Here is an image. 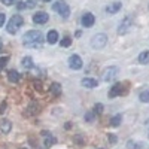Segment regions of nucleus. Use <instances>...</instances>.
<instances>
[{
    "label": "nucleus",
    "instance_id": "obj_7",
    "mask_svg": "<svg viewBox=\"0 0 149 149\" xmlns=\"http://www.w3.org/2000/svg\"><path fill=\"white\" fill-rule=\"evenodd\" d=\"M127 90H125V86H124V84H115L113 86H112V90L109 93V97H118V95H122V94H125Z\"/></svg>",
    "mask_w": 149,
    "mask_h": 149
},
{
    "label": "nucleus",
    "instance_id": "obj_2",
    "mask_svg": "<svg viewBox=\"0 0 149 149\" xmlns=\"http://www.w3.org/2000/svg\"><path fill=\"white\" fill-rule=\"evenodd\" d=\"M24 24V18L21 17V15H14L10 18V21L8 22V27H6V30H8V33H10V34H15L18 30H19V27Z\"/></svg>",
    "mask_w": 149,
    "mask_h": 149
},
{
    "label": "nucleus",
    "instance_id": "obj_34",
    "mask_svg": "<svg viewBox=\"0 0 149 149\" xmlns=\"http://www.w3.org/2000/svg\"><path fill=\"white\" fill-rule=\"evenodd\" d=\"M43 2H51V0H43Z\"/></svg>",
    "mask_w": 149,
    "mask_h": 149
},
{
    "label": "nucleus",
    "instance_id": "obj_23",
    "mask_svg": "<svg viewBox=\"0 0 149 149\" xmlns=\"http://www.w3.org/2000/svg\"><path fill=\"white\" fill-rule=\"evenodd\" d=\"M8 61H9V57H0V70L5 69V66L8 64Z\"/></svg>",
    "mask_w": 149,
    "mask_h": 149
},
{
    "label": "nucleus",
    "instance_id": "obj_8",
    "mask_svg": "<svg viewBox=\"0 0 149 149\" xmlns=\"http://www.w3.org/2000/svg\"><path fill=\"white\" fill-rule=\"evenodd\" d=\"M69 67L73 70H79L82 69V58L79 55H72L69 58Z\"/></svg>",
    "mask_w": 149,
    "mask_h": 149
},
{
    "label": "nucleus",
    "instance_id": "obj_32",
    "mask_svg": "<svg viewBox=\"0 0 149 149\" xmlns=\"http://www.w3.org/2000/svg\"><path fill=\"white\" fill-rule=\"evenodd\" d=\"M115 140H116V137H115L113 134H110V142H115Z\"/></svg>",
    "mask_w": 149,
    "mask_h": 149
},
{
    "label": "nucleus",
    "instance_id": "obj_11",
    "mask_svg": "<svg viewBox=\"0 0 149 149\" xmlns=\"http://www.w3.org/2000/svg\"><path fill=\"white\" fill-rule=\"evenodd\" d=\"M121 8H122V3L121 2H113V3H110V5L106 6V12H107L109 15H113V14H116V12L121 10Z\"/></svg>",
    "mask_w": 149,
    "mask_h": 149
},
{
    "label": "nucleus",
    "instance_id": "obj_15",
    "mask_svg": "<svg viewBox=\"0 0 149 149\" xmlns=\"http://www.w3.org/2000/svg\"><path fill=\"white\" fill-rule=\"evenodd\" d=\"M46 40H48V43H51V45L57 43V40H58V33H57L55 30H51V31L48 33V36H46Z\"/></svg>",
    "mask_w": 149,
    "mask_h": 149
},
{
    "label": "nucleus",
    "instance_id": "obj_18",
    "mask_svg": "<svg viewBox=\"0 0 149 149\" xmlns=\"http://www.w3.org/2000/svg\"><path fill=\"white\" fill-rule=\"evenodd\" d=\"M21 66H22L24 69H31V67H33V58H31V57H24V58L21 60Z\"/></svg>",
    "mask_w": 149,
    "mask_h": 149
},
{
    "label": "nucleus",
    "instance_id": "obj_19",
    "mask_svg": "<svg viewBox=\"0 0 149 149\" xmlns=\"http://www.w3.org/2000/svg\"><path fill=\"white\" fill-rule=\"evenodd\" d=\"M139 63L140 64H149V51H143L139 55Z\"/></svg>",
    "mask_w": 149,
    "mask_h": 149
},
{
    "label": "nucleus",
    "instance_id": "obj_28",
    "mask_svg": "<svg viewBox=\"0 0 149 149\" xmlns=\"http://www.w3.org/2000/svg\"><path fill=\"white\" fill-rule=\"evenodd\" d=\"M5 21H6V15L5 14H0V27L5 24Z\"/></svg>",
    "mask_w": 149,
    "mask_h": 149
},
{
    "label": "nucleus",
    "instance_id": "obj_20",
    "mask_svg": "<svg viewBox=\"0 0 149 149\" xmlns=\"http://www.w3.org/2000/svg\"><path fill=\"white\" fill-rule=\"evenodd\" d=\"M121 121H122V116L121 115H115L113 118L110 119V125L112 127H118V125H121Z\"/></svg>",
    "mask_w": 149,
    "mask_h": 149
},
{
    "label": "nucleus",
    "instance_id": "obj_17",
    "mask_svg": "<svg viewBox=\"0 0 149 149\" xmlns=\"http://www.w3.org/2000/svg\"><path fill=\"white\" fill-rule=\"evenodd\" d=\"M139 98H140L142 103H149V86L143 88V91L139 94Z\"/></svg>",
    "mask_w": 149,
    "mask_h": 149
},
{
    "label": "nucleus",
    "instance_id": "obj_29",
    "mask_svg": "<svg viewBox=\"0 0 149 149\" xmlns=\"http://www.w3.org/2000/svg\"><path fill=\"white\" fill-rule=\"evenodd\" d=\"M5 109H6V103L3 102L2 104H0V113H5Z\"/></svg>",
    "mask_w": 149,
    "mask_h": 149
},
{
    "label": "nucleus",
    "instance_id": "obj_21",
    "mask_svg": "<svg viewBox=\"0 0 149 149\" xmlns=\"http://www.w3.org/2000/svg\"><path fill=\"white\" fill-rule=\"evenodd\" d=\"M37 112H39V106L33 103V104L29 107V115H34V113H37Z\"/></svg>",
    "mask_w": 149,
    "mask_h": 149
},
{
    "label": "nucleus",
    "instance_id": "obj_26",
    "mask_svg": "<svg viewBox=\"0 0 149 149\" xmlns=\"http://www.w3.org/2000/svg\"><path fill=\"white\" fill-rule=\"evenodd\" d=\"M26 5H27V8H34L37 5V0H27Z\"/></svg>",
    "mask_w": 149,
    "mask_h": 149
},
{
    "label": "nucleus",
    "instance_id": "obj_16",
    "mask_svg": "<svg viewBox=\"0 0 149 149\" xmlns=\"http://www.w3.org/2000/svg\"><path fill=\"white\" fill-rule=\"evenodd\" d=\"M8 81L9 82H18L19 81V74H18V72L17 70H9L8 72Z\"/></svg>",
    "mask_w": 149,
    "mask_h": 149
},
{
    "label": "nucleus",
    "instance_id": "obj_31",
    "mask_svg": "<svg viewBox=\"0 0 149 149\" xmlns=\"http://www.w3.org/2000/svg\"><path fill=\"white\" fill-rule=\"evenodd\" d=\"M86 119L91 121V119H93V113H86Z\"/></svg>",
    "mask_w": 149,
    "mask_h": 149
},
{
    "label": "nucleus",
    "instance_id": "obj_6",
    "mask_svg": "<svg viewBox=\"0 0 149 149\" xmlns=\"http://www.w3.org/2000/svg\"><path fill=\"white\" fill-rule=\"evenodd\" d=\"M131 26H133V19L130 18V17H127V18H124L122 21H121V24H119V27H118V34H127L130 30H131Z\"/></svg>",
    "mask_w": 149,
    "mask_h": 149
},
{
    "label": "nucleus",
    "instance_id": "obj_12",
    "mask_svg": "<svg viewBox=\"0 0 149 149\" xmlns=\"http://www.w3.org/2000/svg\"><path fill=\"white\" fill-rule=\"evenodd\" d=\"M0 130H2L3 134L10 133V130H12V122L8 121V119H2V121H0Z\"/></svg>",
    "mask_w": 149,
    "mask_h": 149
},
{
    "label": "nucleus",
    "instance_id": "obj_3",
    "mask_svg": "<svg viewBox=\"0 0 149 149\" xmlns=\"http://www.w3.org/2000/svg\"><path fill=\"white\" fill-rule=\"evenodd\" d=\"M119 74V69L115 67V66H109L107 69H104L102 72V79L104 82H112V81H115L116 76Z\"/></svg>",
    "mask_w": 149,
    "mask_h": 149
},
{
    "label": "nucleus",
    "instance_id": "obj_5",
    "mask_svg": "<svg viewBox=\"0 0 149 149\" xmlns=\"http://www.w3.org/2000/svg\"><path fill=\"white\" fill-rule=\"evenodd\" d=\"M52 9H54L55 12H58V14L63 17V18H67L69 14H70V8H69V5H67L66 2H63V0H58L57 3H54Z\"/></svg>",
    "mask_w": 149,
    "mask_h": 149
},
{
    "label": "nucleus",
    "instance_id": "obj_25",
    "mask_svg": "<svg viewBox=\"0 0 149 149\" xmlns=\"http://www.w3.org/2000/svg\"><path fill=\"white\" fill-rule=\"evenodd\" d=\"M102 112H103V104L97 103V104L94 106V113H102Z\"/></svg>",
    "mask_w": 149,
    "mask_h": 149
},
{
    "label": "nucleus",
    "instance_id": "obj_1",
    "mask_svg": "<svg viewBox=\"0 0 149 149\" xmlns=\"http://www.w3.org/2000/svg\"><path fill=\"white\" fill-rule=\"evenodd\" d=\"M43 42V34L42 31L39 30H31V31H27L22 37V43L24 46L27 48H36V46H40Z\"/></svg>",
    "mask_w": 149,
    "mask_h": 149
},
{
    "label": "nucleus",
    "instance_id": "obj_22",
    "mask_svg": "<svg viewBox=\"0 0 149 149\" xmlns=\"http://www.w3.org/2000/svg\"><path fill=\"white\" fill-rule=\"evenodd\" d=\"M60 45H61V46H64V48H67V46L72 45V39H70V37H64L63 40H60Z\"/></svg>",
    "mask_w": 149,
    "mask_h": 149
},
{
    "label": "nucleus",
    "instance_id": "obj_14",
    "mask_svg": "<svg viewBox=\"0 0 149 149\" xmlns=\"http://www.w3.org/2000/svg\"><path fill=\"white\" fill-rule=\"evenodd\" d=\"M49 91H51V94H52L54 97H58V95L61 94V85H60L58 82H52V85L49 86Z\"/></svg>",
    "mask_w": 149,
    "mask_h": 149
},
{
    "label": "nucleus",
    "instance_id": "obj_10",
    "mask_svg": "<svg viewBox=\"0 0 149 149\" xmlns=\"http://www.w3.org/2000/svg\"><path fill=\"white\" fill-rule=\"evenodd\" d=\"M48 19H49V17L46 12H36L33 15V22H36V24H45V22H48Z\"/></svg>",
    "mask_w": 149,
    "mask_h": 149
},
{
    "label": "nucleus",
    "instance_id": "obj_4",
    "mask_svg": "<svg viewBox=\"0 0 149 149\" xmlns=\"http://www.w3.org/2000/svg\"><path fill=\"white\" fill-rule=\"evenodd\" d=\"M91 46L93 48H95V49H102V48H104L106 46V43H107V36L104 34V33H98V34H94L93 37H91Z\"/></svg>",
    "mask_w": 149,
    "mask_h": 149
},
{
    "label": "nucleus",
    "instance_id": "obj_30",
    "mask_svg": "<svg viewBox=\"0 0 149 149\" xmlns=\"http://www.w3.org/2000/svg\"><path fill=\"white\" fill-rule=\"evenodd\" d=\"M27 8V5H26V2H21L19 5H18V9H26Z\"/></svg>",
    "mask_w": 149,
    "mask_h": 149
},
{
    "label": "nucleus",
    "instance_id": "obj_13",
    "mask_svg": "<svg viewBox=\"0 0 149 149\" xmlns=\"http://www.w3.org/2000/svg\"><path fill=\"white\" fill-rule=\"evenodd\" d=\"M82 86H85V88H95V86H98V82L97 79H91V78H85L82 79Z\"/></svg>",
    "mask_w": 149,
    "mask_h": 149
},
{
    "label": "nucleus",
    "instance_id": "obj_27",
    "mask_svg": "<svg viewBox=\"0 0 149 149\" xmlns=\"http://www.w3.org/2000/svg\"><path fill=\"white\" fill-rule=\"evenodd\" d=\"M17 2V0H2V3L6 5V6H10V5H14Z\"/></svg>",
    "mask_w": 149,
    "mask_h": 149
},
{
    "label": "nucleus",
    "instance_id": "obj_24",
    "mask_svg": "<svg viewBox=\"0 0 149 149\" xmlns=\"http://www.w3.org/2000/svg\"><path fill=\"white\" fill-rule=\"evenodd\" d=\"M54 143H55V139L52 137V136H49V139H46V140H45V146H46V148H49V146L54 145Z\"/></svg>",
    "mask_w": 149,
    "mask_h": 149
},
{
    "label": "nucleus",
    "instance_id": "obj_33",
    "mask_svg": "<svg viewBox=\"0 0 149 149\" xmlns=\"http://www.w3.org/2000/svg\"><path fill=\"white\" fill-rule=\"evenodd\" d=\"M0 49H2V40H0Z\"/></svg>",
    "mask_w": 149,
    "mask_h": 149
},
{
    "label": "nucleus",
    "instance_id": "obj_9",
    "mask_svg": "<svg viewBox=\"0 0 149 149\" xmlns=\"http://www.w3.org/2000/svg\"><path fill=\"white\" fill-rule=\"evenodd\" d=\"M94 22H95V18L94 15L91 14V12H85V14L82 15V26L86 27V29H90L94 26Z\"/></svg>",
    "mask_w": 149,
    "mask_h": 149
}]
</instances>
